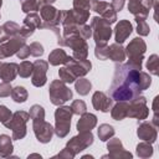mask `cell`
Instances as JSON below:
<instances>
[{"label": "cell", "instance_id": "cell-16", "mask_svg": "<svg viewBox=\"0 0 159 159\" xmlns=\"http://www.w3.org/2000/svg\"><path fill=\"white\" fill-rule=\"evenodd\" d=\"M138 137L140 139H143L144 142H149L153 143L157 139V129L155 127L152 125V123H142L138 128Z\"/></svg>", "mask_w": 159, "mask_h": 159}, {"label": "cell", "instance_id": "cell-42", "mask_svg": "<svg viewBox=\"0 0 159 159\" xmlns=\"http://www.w3.org/2000/svg\"><path fill=\"white\" fill-rule=\"evenodd\" d=\"M138 27H137V32L142 36H147L149 34V26L145 22V20H138Z\"/></svg>", "mask_w": 159, "mask_h": 159}, {"label": "cell", "instance_id": "cell-19", "mask_svg": "<svg viewBox=\"0 0 159 159\" xmlns=\"http://www.w3.org/2000/svg\"><path fill=\"white\" fill-rule=\"evenodd\" d=\"M17 75L16 63H0V78L4 82H11Z\"/></svg>", "mask_w": 159, "mask_h": 159}, {"label": "cell", "instance_id": "cell-47", "mask_svg": "<svg viewBox=\"0 0 159 159\" xmlns=\"http://www.w3.org/2000/svg\"><path fill=\"white\" fill-rule=\"evenodd\" d=\"M111 6L114 11H120L124 6V0H112Z\"/></svg>", "mask_w": 159, "mask_h": 159}, {"label": "cell", "instance_id": "cell-22", "mask_svg": "<svg viewBox=\"0 0 159 159\" xmlns=\"http://www.w3.org/2000/svg\"><path fill=\"white\" fill-rule=\"evenodd\" d=\"M108 58H111L114 62H122L125 58V51L120 45L116 42L108 47Z\"/></svg>", "mask_w": 159, "mask_h": 159}, {"label": "cell", "instance_id": "cell-43", "mask_svg": "<svg viewBox=\"0 0 159 159\" xmlns=\"http://www.w3.org/2000/svg\"><path fill=\"white\" fill-rule=\"evenodd\" d=\"M80 36L82 37V39H89L91 36H92V29H91V26L89 25H81L80 26Z\"/></svg>", "mask_w": 159, "mask_h": 159}, {"label": "cell", "instance_id": "cell-5", "mask_svg": "<svg viewBox=\"0 0 159 159\" xmlns=\"http://www.w3.org/2000/svg\"><path fill=\"white\" fill-rule=\"evenodd\" d=\"M72 98V91L65 84L63 81L56 80L51 82L50 86V99L53 104L61 106Z\"/></svg>", "mask_w": 159, "mask_h": 159}, {"label": "cell", "instance_id": "cell-41", "mask_svg": "<svg viewBox=\"0 0 159 159\" xmlns=\"http://www.w3.org/2000/svg\"><path fill=\"white\" fill-rule=\"evenodd\" d=\"M96 57H98L99 60H106L108 58V46L104 45V46H96Z\"/></svg>", "mask_w": 159, "mask_h": 159}, {"label": "cell", "instance_id": "cell-30", "mask_svg": "<svg viewBox=\"0 0 159 159\" xmlns=\"http://www.w3.org/2000/svg\"><path fill=\"white\" fill-rule=\"evenodd\" d=\"M24 25H26V26H29L31 29H36V27L41 29V19H40V16L37 14H30V15H27L25 17Z\"/></svg>", "mask_w": 159, "mask_h": 159}, {"label": "cell", "instance_id": "cell-17", "mask_svg": "<svg viewBox=\"0 0 159 159\" xmlns=\"http://www.w3.org/2000/svg\"><path fill=\"white\" fill-rule=\"evenodd\" d=\"M20 34V26L12 21H9L0 26V43L7 41L10 37Z\"/></svg>", "mask_w": 159, "mask_h": 159}, {"label": "cell", "instance_id": "cell-8", "mask_svg": "<svg viewBox=\"0 0 159 159\" xmlns=\"http://www.w3.org/2000/svg\"><path fill=\"white\" fill-rule=\"evenodd\" d=\"M40 12L41 19L43 20V22H41V29H50L61 22V11L50 5H42L40 7Z\"/></svg>", "mask_w": 159, "mask_h": 159}, {"label": "cell", "instance_id": "cell-49", "mask_svg": "<svg viewBox=\"0 0 159 159\" xmlns=\"http://www.w3.org/2000/svg\"><path fill=\"white\" fill-rule=\"evenodd\" d=\"M1 4H2V0H0V6H1Z\"/></svg>", "mask_w": 159, "mask_h": 159}, {"label": "cell", "instance_id": "cell-39", "mask_svg": "<svg viewBox=\"0 0 159 159\" xmlns=\"http://www.w3.org/2000/svg\"><path fill=\"white\" fill-rule=\"evenodd\" d=\"M11 118H12V113L10 112V109H7L5 106H0V122L2 124H5Z\"/></svg>", "mask_w": 159, "mask_h": 159}, {"label": "cell", "instance_id": "cell-3", "mask_svg": "<svg viewBox=\"0 0 159 159\" xmlns=\"http://www.w3.org/2000/svg\"><path fill=\"white\" fill-rule=\"evenodd\" d=\"M91 29L93 31V39L96 41L97 46H104L107 45V41L111 39L112 35V29L108 22H106L103 19L99 17H93L91 22Z\"/></svg>", "mask_w": 159, "mask_h": 159}, {"label": "cell", "instance_id": "cell-10", "mask_svg": "<svg viewBox=\"0 0 159 159\" xmlns=\"http://www.w3.org/2000/svg\"><path fill=\"white\" fill-rule=\"evenodd\" d=\"M128 10L135 16V21L145 20L153 0H128Z\"/></svg>", "mask_w": 159, "mask_h": 159}, {"label": "cell", "instance_id": "cell-15", "mask_svg": "<svg viewBox=\"0 0 159 159\" xmlns=\"http://www.w3.org/2000/svg\"><path fill=\"white\" fill-rule=\"evenodd\" d=\"M132 24L128 20H120L116 26V42L122 43L127 40V37L132 34Z\"/></svg>", "mask_w": 159, "mask_h": 159}, {"label": "cell", "instance_id": "cell-29", "mask_svg": "<svg viewBox=\"0 0 159 159\" xmlns=\"http://www.w3.org/2000/svg\"><path fill=\"white\" fill-rule=\"evenodd\" d=\"M21 7L24 12L37 11L41 7L40 0H21Z\"/></svg>", "mask_w": 159, "mask_h": 159}, {"label": "cell", "instance_id": "cell-21", "mask_svg": "<svg viewBox=\"0 0 159 159\" xmlns=\"http://www.w3.org/2000/svg\"><path fill=\"white\" fill-rule=\"evenodd\" d=\"M127 113H128V103H127V101H118V103L111 111L112 118L116 119V120L124 119L127 117Z\"/></svg>", "mask_w": 159, "mask_h": 159}, {"label": "cell", "instance_id": "cell-13", "mask_svg": "<svg viewBox=\"0 0 159 159\" xmlns=\"http://www.w3.org/2000/svg\"><path fill=\"white\" fill-rule=\"evenodd\" d=\"M65 65L76 77L84 76L87 72H89V70L92 67V65H91V62L88 60H76L72 56L68 57V60H67V62Z\"/></svg>", "mask_w": 159, "mask_h": 159}, {"label": "cell", "instance_id": "cell-38", "mask_svg": "<svg viewBox=\"0 0 159 159\" xmlns=\"http://www.w3.org/2000/svg\"><path fill=\"white\" fill-rule=\"evenodd\" d=\"M91 5H92V10L96 11V12H99V14H102L108 7H111V4L104 2V1H101V0H93L91 2Z\"/></svg>", "mask_w": 159, "mask_h": 159}, {"label": "cell", "instance_id": "cell-26", "mask_svg": "<svg viewBox=\"0 0 159 159\" xmlns=\"http://www.w3.org/2000/svg\"><path fill=\"white\" fill-rule=\"evenodd\" d=\"M72 111H71V107H58L55 112V119L56 120H71V117H72Z\"/></svg>", "mask_w": 159, "mask_h": 159}, {"label": "cell", "instance_id": "cell-34", "mask_svg": "<svg viewBox=\"0 0 159 159\" xmlns=\"http://www.w3.org/2000/svg\"><path fill=\"white\" fill-rule=\"evenodd\" d=\"M58 75H60L61 81H63V82H66V83H72V82H75V80H76V76H75L67 67L60 68Z\"/></svg>", "mask_w": 159, "mask_h": 159}, {"label": "cell", "instance_id": "cell-12", "mask_svg": "<svg viewBox=\"0 0 159 159\" xmlns=\"http://www.w3.org/2000/svg\"><path fill=\"white\" fill-rule=\"evenodd\" d=\"M47 68H48V63L46 61H42V60H37L35 61L34 63V68H32V78H31V82L34 86L36 87H41L46 83V72H47Z\"/></svg>", "mask_w": 159, "mask_h": 159}, {"label": "cell", "instance_id": "cell-36", "mask_svg": "<svg viewBox=\"0 0 159 159\" xmlns=\"http://www.w3.org/2000/svg\"><path fill=\"white\" fill-rule=\"evenodd\" d=\"M152 83V80L149 77V75H147L145 72L143 71H139V77H138V84H139V88L140 91H144L147 89Z\"/></svg>", "mask_w": 159, "mask_h": 159}, {"label": "cell", "instance_id": "cell-37", "mask_svg": "<svg viewBox=\"0 0 159 159\" xmlns=\"http://www.w3.org/2000/svg\"><path fill=\"white\" fill-rule=\"evenodd\" d=\"M86 109H87L86 108V103L83 101H81V99H76L71 104V111H72L73 114H78V116L83 114L86 112Z\"/></svg>", "mask_w": 159, "mask_h": 159}, {"label": "cell", "instance_id": "cell-32", "mask_svg": "<svg viewBox=\"0 0 159 159\" xmlns=\"http://www.w3.org/2000/svg\"><path fill=\"white\" fill-rule=\"evenodd\" d=\"M29 114H30V118L32 120H42V119H45V111L39 104H34L31 107Z\"/></svg>", "mask_w": 159, "mask_h": 159}, {"label": "cell", "instance_id": "cell-9", "mask_svg": "<svg viewBox=\"0 0 159 159\" xmlns=\"http://www.w3.org/2000/svg\"><path fill=\"white\" fill-rule=\"evenodd\" d=\"M24 45H25V37H22L21 35H15L10 37L7 41L0 45V57L5 58L15 55Z\"/></svg>", "mask_w": 159, "mask_h": 159}, {"label": "cell", "instance_id": "cell-1", "mask_svg": "<svg viewBox=\"0 0 159 159\" xmlns=\"http://www.w3.org/2000/svg\"><path fill=\"white\" fill-rule=\"evenodd\" d=\"M139 71L130 65H117L114 77L109 88L111 97L116 101H132L138 97L140 88L138 84Z\"/></svg>", "mask_w": 159, "mask_h": 159}, {"label": "cell", "instance_id": "cell-25", "mask_svg": "<svg viewBox=\"0 0 159 159\" xmlns=\"http://www.w3.org/2000/svg\"><path fill=\"white\" fill-rule=\"evenodd\" d=\"M10 94H11L12 99L15 102H17V103H22V102H25L27 99V91L21 86H17V87L12 88Z\"/></svg>", "mask_w": 159, "mask_h": 159}, {"label": "cell", "instance_id": "cell-27", "mask_svg": "<svg viewBox=\"0 0 159 159\" xmlns=\"http://www.w3.org/2000/svg\"><path fill=\"white\" fill-rule=\"evenodd\" d=\"M113 134H114V129H113L112 125H109V124H101L99 125V128H98V137H99L101 140L106 142L111 137H113Z\"/></svg>", "mask_w": 159, "mask_h": 159}, {"label": "cell", "instance_id": "cell-24", "mask_svg": "<svg viewBox=\"0 0 159 159\" xmlns=\"http://www.w3.org/2000/svg\"><path fill=\"white\" fill-rule=\"evenodd\" d=\"M12 152V143L11 138L6 134L0 135V155L1 157H7Z\"/></svg>", "mask_w": 159, "mask_h": 159}, {"label": "cell", "instance_id": "cell-11", "mask_svg": "<svg viewBox=\"0 0 159 159\" xmlns=\"http://www.w3.org/2000/svg\"><path fill=\"white\" fill-rule=\"evenodd\" d=\"M32 128L35 132V135L39 142L41 143H47L51 140L52 134H53V128L51 127L50 123L42 120H32Z\"/></svg>", "mask_w": 159, "mask_h": 159}, {"label": "cell", "instance_id": "cell-14", "mask_svg": "<svg viewBox=\"0 0 159 159\" xmlns=\"http://www.w3.org/2000/svg\"><path fill=\"white\" fill-rule=\"evenodd\" d=\"M92 103H93V107L101 112H108L112 107V99L109 97H107L103 92H99V91L93 94Z\"/></svg>", "mask_w": 159, "mask_h": 159}, {"label": "cell", "instance_id": "cell-23", "mask_svg": "<svg viewBox=\"0 0 159 159\" xmlns=\"http://www.w3.org/2000/svg\"><path fill=\"white\" fill-rule=\"evenodd\" d=\"M70 56L66 55V52L61 48H56L53 50L50 56H48V62L52 65V66H58V65H65L67 62Z\"/></svg>", "mask_w": 159, "mask_h": 159}, {"label": "cell", "instance_id": "cell-6", "mask_svg": "<svg viewBox=\"0 0 159 159\" xmlns=\"http://www.w3.org/2000/svg\"><path fill=\"white\" fill-rule=\"evenodd\" d=\"M145 103H147V101L143 96H138V97L133 98L132 101H129L127 117L145 119L148 117V113H149V109H148Z\"/></svg>", "mask_w": 159, "mask_h": 159}, {"label": "cell", "instance_id": "cell-31", "mask_svg": "<svg viewBox=\"0 0 159 159\" xmlns=\"http://www.w3.org/2000/svg\"><path fill=\"white\" fill-rule=\"evenodd\" d=\"M32 68L34 63H31L30 61H24L17 66V73L21 77H30V75L32 73Z\"/></svg>", "mask_w": 159, "mask_h": 159}, {"label": "cell", "instance_id": "cell-46", "mask_svg": "<svg viewBox=\"0 0 159 159\" xmlns=\"http://www.w3.org/2000/svg\"><path fill=\"white\" fill-rule=\"evenodd\" d=\"M16 55H17V57L19 58H21V60H25V58H27L29 56H30V47L29 46H26V45H24L17 52H16Z\"/></svg>", "mask_w": 159, "mask_h": 159}, {"label": "cell", "instance_id": "cell-45", "mask_svg": "<svg viewBox=\"0 0 159 159\" xmlns=\"http://www.w3.org/2000/svg\"><path fill=\"white\" fill-rule=\"evenodd\" d=\"M11 86L9 84V82H2L0 83V97H6L10 96L11 93Z\"/></svg>", "mask_w": 159, "mask_h": 159}, {"label": "cell", "instance_id": "cell-7", "mask_svg": "<svg viewBox=\"0 0 159 159\" xmlns=\"http://www.w3.org/2000/svg\"><path fill=\"white\" fill-rule=\"evenodd\" d=\"M93 142V135L89 132H80V135L77 137H73L68 143H67V149L73 154L76 155L77 153H80L81 150L86 149L87 147H89Z\"/></svg>", "mask_w": 159, "mask_h": 159}, {"label": "cell", "instance_id": "cell-4", "mask_svg": "<svg viewBox=\"0 0 159 159\" xmlns=\"http://www.w3.org/2000/svg\"><path fill=\"white\" fill-rule=\"evenodd\" d=\"M30 114L24 111H17L12 114V118L5 123L4 125L6 128L12 129V138L14 139H21L26 134V122L29 120Z\"/></svg>", "mask_w": 159, "mask_h": 159}, {"label": "cell", "instance_id": "cell-40", "mask_svg": "<svg viewBox=\"0 0 159 159\" xmlns=\"http://www.w3.org/2000/svg\"><path fill=\"white\" fill-rule=\"evenodd\" d=\"M29 47H30V55H32L35 57H39L43 53V47L39 42H32Z\"/></svg>", "mask_w": 159, "mask_h": 159}, {"label": "cell", "instance_id": "cell-35", "mask_svg": "<svg viewBox=\"0 0 159 159\" xmlns=\"http://www.w3.org/2000/svg\"><path fill=\"white\" fill-rule=\"evenodd\" d=\"M158 66H159V58H158V56L157 55H152L149 57L148 62H147V68L149 70V72L152 75H155L157 76L159 73L158 72Z\"/></svg>", "mask_w": 159, "mask_h": 159}, {"label": "cell", "instance_id": "cell-44", "mask_svg": "<svg viewBox=\"0 0 159 159\" xmlns=\"http://www.w3.org/2000/svg\"><path fill=\"white\" fill-rule=\"evenodd\" d=\"M91 0H73V9H84L89 10Z\"/></svg>", "mask_w": 159, "mask_h": 159}, {"label": "cell", "instance_id": "cell-18", "mask_svg": "<svg viewBox=\"0 0 159 159\" xmlns=\"http://www.w3.org/2000/svg\"><path fill=\"white\" fill-rule=\"evenodd\" d=\"M82 117L80 118L78 123H77V129L78 132H89L92 128H94V125L97 124V117L92 113H83L81 114Z\"/></svg>", "mask_w": 159, "mask_h": 159}, {"label": "cell", "instance_id": "cell-2", "mask_svg": "<svg viewBox=\"0 0 159 159\" xmlns=\"http://www.w3.org/2000/svg\"><path fill=\"white\" fill-rule=\"evenodd\" d=\"M145 48H147L145 42L140 37L133 39L125 50V55L129 58L128 65L133 66L137 70H142V60H143V55L145 52Z\"/></svg>", "mask_w": 159, "mask_h": 159}, {"label": "cell", "instance_id": "cell-28", "mask_svg": "<svg viewBox=\"0 0 159 159\" xmlns=\"http://www.w3.org/2000/svg\"><path fill=\"white\" fill-rule=\"evenodd\" d=\"M91 88H92V84H91V82H89L88 80H86V78H80V80L76 82V89H77L78 94H81V96L88 94V92L91 91Z\"/></svg>", "mask_w": 159, "mask_h": 159}, {"label": "cell", "instance_id": "cell-20", "mask_svg": "<svg viewBox=\"0 0 159 159\" xmlns=\"http://www.w3.org/2000/svg\"><path fill=\"white\" fill-rule=\"evenodd\" d=\"M107 148H108V150H109V155H111V157H120V155H124V157L132 158V154L128 153V152H125V150L123 149L120 140L117 139V138H113L112 140H109Z\"/></svg>", "mask_w": 159, "mask_h": 159}, {"label": "cell", "instance_id": "cell-50", "mask_svg": "<svg viewBox=\"0 0 159 159\" xmlns=\"http://www.w3.org/2000/svg\"><path fill=\"white\" fill-rule=\"evenodd\" d=\"M0 58H1V57H0Z\"/></svg>", "mask_w": 159, "mask_h": 159}, {"label": "cell", "instance_id": "cell-48", "mask_svg": "<svg viewBox=\"0 0 159 159\" xmlns=\"http://www.w3.org/2000/svg\"><path fill=\"white\" fill-rule=\"evenodd\" d=\"M55 0H40V4H41V6L42 5H50V4H52Z\"/></svg>", "mask_w": 159, "mask_h": 159}, {"label": "cell", "instance_id": "cell-33", "mask_svg": "<svg viewBox=\"0 0 159 159\" xmlns=\"http://www.w3.org/2000/svg\"><path fill=\"white\" fill-rule=\"evenodd\" d=\"M137 153H138V155L142 157V158H148V157H150V155L153 154V148H152V145H150L149 143L143 142V143L138 144V147H137Z\"/></svg>", "mask_w": 159, "mask_h": 159}]
</instances>
